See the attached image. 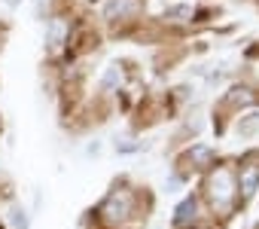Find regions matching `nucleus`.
Returning <instances> with one entry per match:
<instances>
[{"instance_id": "obj_4", "label": "nucleus", "mask_w": 259, "mask_h": 229, "mask_svg": "<svg viewBox=\"0 0 259 229\" xmlns=\"http://www.w3.org/2000/svg\"><path fill=\"white\" fill-rule=\"evenodd\" d=\"M256 126H259V117H256V113H250V117H247V123H238V132H241V135H250Z\"/></svg>"}, {"instance_id": "obj_7", "label": "nucleus", "mask_w": 259, "mask_h": 229, "mask_svg": "<svg viewBox=\"0 0 259 229\" xmlns=\"http://www.w3.org/2000/svg\"><path fill=\"white\" fill-rule=\"evenodd\" d=\"M61 34H64V22H55V28H52V46L61 43Z\"/></svg>"}, {"instance_id": "obj_6", "label": "nucleus", "mask_w": 259, "mask_h": 229, "mask_svg": "<svg viewBox=\"0 0 259 229\" xmlns=\"http://www.w3.org/2000/svg\"><path fill=\"white\" fill-rule=\"evenodd\" d=\"M192 211H195V202H183V205H180L177 220H180V223H183V220H189V214H192Z\"/></svg>"}, {"instance_id": "obj_9", "label": "nucleus", "mask_w": 259, "mask_h": 229, "mask_svg": "<svg viewBox=\"0 0 259 229\" xmlns=\"http://www.w3.org/2000/svg\"><path fill=\"white\" fill-rule=\"evenodd\" d=\"M168 16H174V19H183V16H189V7H180V10H171Z\"/></svg>"}, {"instance_id": "obj_3", "label": "nucleus", "mask_w": 259, "mask_h": 229, "mask_svg": "<svg viewBox=\"0 0 259 229\" xmlns=\"http://www.w3.org/2000/svg\"><path fill=\"white\" fill-rule=\"evenodd\" d=\"M256 183H259V165L253 162V165H247V168H244V174H241V189H244V196H247V199L253 196Z\"/></svg>"}, {"instance_id": "obj_8", "label": "nucleus", "mask_w": 259, "mask_h": 229, "mask_svg": "<svg viewBox=\"0 0 259 229\" xmlns=\"http://www.w3.org/2000/svg\"><path fill=\"white\" fill-rule=\"evenodd\" d=\"M116 80H119V70H116V67H110V73L104 77V86H113Z\"/></svg>"}, {"instance_id": "obj_5", "label": "nucleus", "mask_w": 259, "mask_h": 229, "mask_svg": "<svg viewBox=\"0 0 259 229\" xmlns=\"http://www.w3.org/2000/svg\"><path fill=\"white\" fill-rule=\"evenodd\" d=\"M125 10H138V4H135V0H122V4L116 0V4H113V7H110L107 13L113 16V13H125Z\"/></svg>"}, {"instance_id": "obj_1", "label": "nucleus", "mask_w": 259, "mask_h": 229, "mask_svg": "<svg viewBox=\"0 0 259 229\" xmlns=\"http://www.w3.org/2000/svg\"><path fill=\"white\" fill-rule=\"evenodd\" d=\"M210 199L217 208H229L232 199H235V189H232V177L229 171H217V177L210 180Z\"/></svg>"}, {"instance_id": "obj_2", "label": "nucleus", "mask_w": 259, "mask_h": 229, "mask_svg": "<svg viewBox=\"0 0 259 229\" xmlns=\"http://www.w3.org/2000/svg\"><path fill=\"white\" fill-rule=\"evenodd\" d=\"M128 208H132V193H113L110 199H107V205H104V211H107V217H125L128 214Z\"/></svg>"}]
</instances>
